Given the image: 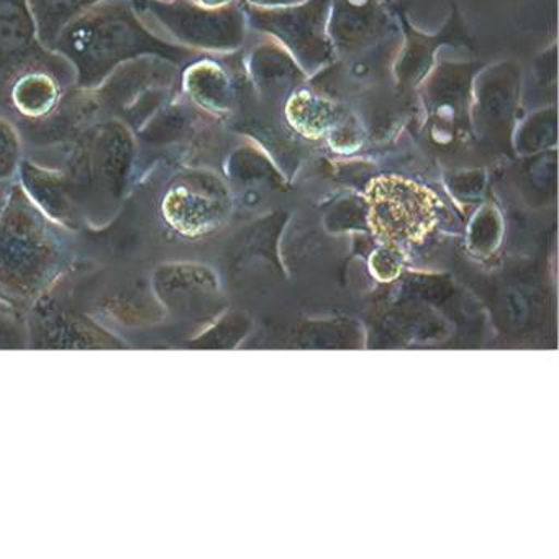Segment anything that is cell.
<instances>
[{
    "label": "cell",
    "instance_id": "obj_1",
    "mask_svg": "<svg viewBox=\"0 0 559 559\" xmlns=\"http://www.w3.org/2000/svg\"><path fill=\"white\" fill-rule=\"evenodd\" d=\"M51 51L74 71V87L96 90L114 70L140 57L179 64L189 51L169 44L146 25L133 0H103L70 22Z\"/></svg>",
    "mask_w": 559,
    "mask_h": 559
},
{
    "label": "cell",
    "instance_id": "obj_2",
    "mask_svg": "<svg viewBox=\"0 0 559 559\" xmlns=\"http://www.w3.org/2000/svg\"><path fill=\"white\" fill-rule=\"evenodd\" d=\"M139 143L122 120L99 117L68 142L63 173L73 202L122 195L135 166Z\"/></svg>",
    "mask_w": 559,
    "mask_h": 559
},
{
    "label": "cell",
    "instance_id": "obj_3",
    "mask_svg": "<svg viewBox=\"0 0 559 559\" xmlns=\"http://www.w3.org/2000/svg\"><path fill=\"white\" fill-rule=\"evenodd\" d=\"M176 64L158 57H140L114 70L91 90L100 117H114L139 133L168 103L176 83Z\"/></svg>",
    "mask_w": 559,
    "mask_h": 559
},
{
    "label": "cell",
    "instance_id": "obj_4",
    "mask_svg": "<svg viewBox=\"0 0 559 559\" xmlns=\"http://www.w3.org/2000/svg\"><path fill=\"white\" fill-rule=\"evenodd\" d=\"M55 241L45 224L40 209L25 194L22 186L12 189L0 214V267L5 281L24 289H35L47 276ZM15 289V286H14Z\"/></svg>",
    "mask_w": 559,
    "mask_h": 559
},
{
    "label": "cell",
    "instance_id": "obj_5",
    "mask_svg": "<svg viewBox=\"0 0 559 559\" xmlns=\"http://www.w3.org/2000/svg\"><path fill=\"white\" fill-rule=\"evenodd\" d=\"M366 201L372 234L395 250L420 243L437 224V199L407 179H376L366 191Z\"/></svg>",
    "mask_w": 559,
    "mask_h": 559
},
{
    "label": "cell",
    "instance_id": "obj_6",
    "mask_svg": "<svg viewBox=\"0 0 559 559\" xmlns=\"http://www.w3.org/2000/svg\"><path fill=\"white\" fill-rule=\"evenodd\" d=\"M28 70H47L64 86H74V71L61 55L40 44L28 0H0V96Z\"/></svg>",
    "mask_w": 559,
    "mask_h": 559
},
{
    "label": "cell",
    "instance_id": "obj_7",
    "mask_svg": "<svg viewBox=\"0 0 559 559\" xmlns=\"http://www.w3.org/2000/svg\"><path fill=\"white\" fill-rule=\"evenodd\" d=\"M224 214L217 188L201 175L176 178L163 199V215L168 224L185 235L207 234Z\"/></svg>",
    "mask_w": 559,
    "mask_h": 559
},
{
    "label": "cell",
    "instance_id": "obj_8",
    "mask_svg": "<svg viewBox=\"0 0 559 559\" xmlns=\"http://www.w3.org/2000/svg\"><path fill=\"white\" fill-rule=\"evenodd\" d=\"M68 87L47 70H28L9 86L5 100L25 122H38L55 112Z\"/></svg>",
    "mask_w": 559,
    "mask_h": 559
},
{
    "label": "cell",
    "instance_id": "obj_9",
    "mask_svg": "<svg viewBox=\"0 0 559 559\" xmlns=\"http://www.w3.org/2000/svg\"><path fill=\"white\" fill-rule=\"evenodd\" d=\"M19 175H21L25 194L48 217L58 222H68L73 218L74 202L61 169L45 168L37 163L22 159Z\"/></svg>",
    "mask_w": 559,
    "mask_h": 559
},
{
    "label": "cell",
    "instance_id": "obj_10",
    "mask_svg": "<svg viewBox=\"0 0 559 559\" xmlns=\"http://www.w3.org/2000/svg\"><path fill=\"white\" fill-rule=\"evenodd\" d=\"M99 2L103 0H28L35 24H37L40 44L51 50L58 35L73 19Z\"/></svg>",
    "mask_w": 559,
    "mask_h": 559
},
{
    "label": "cell",
    "instance_id": "obj_11",
    "mask_svg": "<svg viewBox=\"0 0 559 559\" xmlns=\"http://www.w3.org/2000/svg\"><path fill=\"white\" fill-rule=\"evenodd\" d=\"M22 163V135L11 120L0 117V181L14 178Z\"/></svg>",
    "mask_w": 559,
    "mask_h": 559
},
{
    "label": "cell",
    "instance_id": "obj_12",
    "mask_svg": "<svg viewBox=\"0 0 559 559\" xmlns=\"http://www.w3.org/2000/svg\"><path fill=\"white\" fill-rule=\"evenodd\" d=\"M399 250H395V248L389 247V250H382L378 251V253H374V257H378L379 260L384 261V263H374V261H371V267L372 273L376 274V276L381 277L382 273L384 274V280H391V277H394L395 274L399 273V267H401V264H399V261L395 260L397 258Z\"/></svg>",
    "mask_w": 559,
    "mask_h": 559
}]
</instances>
